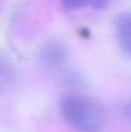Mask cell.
Masks as SVG:
<instances>
[{
  "label": "cell",
  "instance_id": "7a4b0ae2",
  "mask_svg": "<svg viewBox=\"0 0 131 132\" xmlns=\"http://www.w3.org/2000/svg\"><path fill=\"white\" fill-rule=\"evenodd\" d=\"M116 39L121 50L127 56L131 57V13L125 12L115 20Z\"/></svg>",
  "mask_w": 131,
  "mask_h": 132
},
{
  "label": "cell",
  "instance_id": "5b68a950",
  "mask_svg": "<svg viewBox=\"0 0 131 132\" xmlns=\"http://www.w3.org/2000/svg\"><path fill=\"white\" fill-rule=\"evenodd\" d=\"M122 114L124 116V118L127 119L129 123H131V98L129 101L125 102V104L122 108Z\"/></svg>",
  "mask_w": 131,
  "mask_h": 132
},
{
  "label": "cell",
  "instance_id": "6da1fadb",
  "mask_svg": "<svg viewBox=\"0 0 131 132\" xmlns=\"http://www.w3.org/2000/svg\"><path fill=\"white\" fill-rule=\"evenodd\" d=\"M63 121L77 132H101L106 126L104 108L85 94H66L58 103Z\"/></svg>",
  "mask_w": 131,
  "mask_h": 132
},
{
  "label": "cell",
  "instance_id": "3957f363",
  "mask_svg": "<svg viewBox=\"0 0 131 132\" xmlns=\"http://www.w3.org/2000/svg\"><path fill=\"white\" fill-rule=\"evenodd\" d=\"M38 58L44 66L57 68L63 66L66 62V50L59 43L49 42L44 46H42Z\"/></svg>",
  "mask_w": 131,
  "mask_h": 132
},
{
  "label": "cell",
  "instance_id": "277c9868",
  "mask_svg": "<svg viewBox=\"0 0 131 132\" xmlns=\"http://www.w3.org/2000/svg\"><path fill=\"white\" fill-rule=\"evenodd\" d=\"M60 4L67 9H79L89 7V0H59Z\"/></svg>",
  "mask_w": 131,
  "mask_h": 132
},
{
  "label": "cell",
  "instance_id": "8992f818",
  "mask_svg": "<svg viewBox=\"0 0 131 132\" xmlns=\"http://www.w3.org/2000/svg\"><path fill=\"white\" fill-rule=\"evenodd\" d=\"M109 0H89V7L94 9H103L106 8Z\"/></svg>",
  "mask_w": 131,
  "mask_h": 132
},
{
  "label": "cell",
  "instance_id": "52a82bcc",
  "mask_svg": "<svg viewBox=\"0 0 131 132\" xmlns=\"http://www.w3.org/2000/svg\"><path fill=\"white\" fill-rule=\"evenodd\" d=\"M2 4H4V0H0V8L2 7Z\"/></svg>",
  "mask_w": 131,
  "mask_h": 132
}]
</instances>
